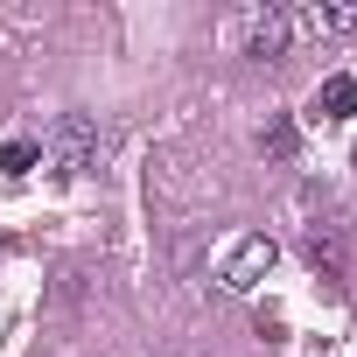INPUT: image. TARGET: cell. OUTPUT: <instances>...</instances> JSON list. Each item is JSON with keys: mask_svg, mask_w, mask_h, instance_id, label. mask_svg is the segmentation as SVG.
I'll return each instance as SVG.
<instances>
[{"mask_svg": "<svg viewBox=\"0 0 357 357\" xmlns=\"http://www.w3.org/2000/svg\"><path fill=\"white\" fill-rule=\"evenodd\" d=\"M301 252H308V266H322L329 280H343V238H336L329 225H315V231L301 238Z\"/></svg>", "mask_w": 357, "mask_h": 357, "instance_id": "obj_6", "label": "cell"}, {"mask_svg": "<svg viewBox=\"0 0 357 357\" xmlns=\"http://www.w3.org/2000/svg\"><path fill=\"white\" fill-rule=\"evenodd\" d=\"M294 140H301V133H294L287 112H273V119L259 126V154H273V161H294Z\"/></svg>", "mask_w": 357, "mask_h": 357, "instance_id": "obj_7", "label": "cell"}, {"mask_svg": "<svg viewBox=\"0 0 357 357\" xmlns=\"http://www.w3.org/2000/svg\"><path fill=\"white\" fill-rule=\"evenodd\" d=\"M238 36H245V56L252 63H280L287 43H294V22H287V8H252L238 22Z\"/></svg>", "mask_w": 357, "mask_h": 357, "instance_id": "obj_2", "label": "cell"}, {"mask_svg": "<svg viewBox=\"0 0 357 357\" xmlns=\"http://www.w3.org/2000/svg\"><path fill=\"white\" fill-rule=\"evenodd\" d=\"M315 112H322V119H350V112H357V77H350V70L322 77V91H315Z\"/></svg>", "mask_w": 357, "mask_h": 357, "instance_id": "obj_5", "label": "cell"}, {"mask_svg": "<svg viewBox=\"0 0 357 357\" xmlns=\"http://www.w3.org/2000/svg\"><path fill=\"white\" fill-rule=\"evenodd\" d=\"M294 22V36H357V0H315V8H301V15H287Z\"/></svg>", "mask_w": 357, "mask_h": 357, "instance_id": "obj_3", "label": "cell"}, {"mask_svg": "<svg viewBox=\"0 0 357 357\" xmlns=\"http://www.w3.org/2000/svg\"><path fill=\"white\" fill-rule=\"evenodd\" d=\"M266 266H273V238H238V252L225 259V287L231 294H252L266 280Z\"/></svg>", "mask_w": 357, "mask_h": 357, "instance_id": "obj_4", "label": "cell"}, {"mask_svg": "<svg viewBox=\"0 0 357 357\" xmlns=\"http://www.w3.org/2000/svg\"><path fill=\"white\" fill-rule=\"evenodd\" d=\"M43 161V140H8V147H0V175H29Z\"/></svg>", "mask_w": 357, "mask_h": 357, "instance_id": "obj_8", "label": "cell"}, {"mask_svg": "<svg viewBox=\"0 0 357 357\" xmlns=\"http://www.w3.org/2000/svg\"><path fill=\"white\" fill-rule=\"evenodd\" d=\"M43 161L63 175V183L91 175V168H98V119H84V112H63V119L43 133Z\"/></svg>", "mask_w": 357, "mask_h": 357, "instance_id": "obj_1", "label": "cell"}]
</instances>
